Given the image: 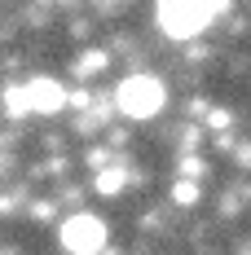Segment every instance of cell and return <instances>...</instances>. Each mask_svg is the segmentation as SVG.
<instances>
[{
  "label": "cell",
  "mask_w": 251,
  "mask_h": 255,
  "mask_svg": "<svg viewBox=\"0 0 251 255\" xmlns=\"http://www.w3.org/2000/svg\"><path fill=\"white\" fill-rule=\"evenodd\" d=\"M181 172H185V176H203V163H199V158H185Z\"/></svg>",
  "instance_id": "7"
},
{
  "label": "cell",
  "mask_w": 251,
  "mask_h": 255,
  "mask_svg": "<svg viewBox=\"0 0 251 255\" xmlns=\"http://www.w3.org/2000/svg\"><path fill=\"white\" fill-rule=\"evenodd\" d=\"M79 75H93V71H106V53H84V57H79V66H75Z\"/></svg>",
  "instance_id": "5"
},
{
  "label": "cell",
  "mask_w": 251,
  "mask_h": 255,
  "mask_svg": "<svg viewBox=\"0 0 251 255\" xmlns=\"http://www.w3.org/2000/svg\"><path fill=\"white\" fill-rule=\"evenodd\" d=\"M115 106L128 119H154L163 110V84L154 75H128L119 88H115Z\"/></svg>",
  "instance_id": "2"
},
{
  "label": "cell",
  "mask_w": 251,
  "mask_h": 255,
  "mask_svg": "<svg viewBox=\"0 0 251 255\" xmlns=\"http://www.w3.org/2000/svg\"><path fill=\"white\" fill-rule=\"evenodd\" d=\"M216 4L221 0H159V22L172 40H190V35L207 31Z\"/></svg>",
  "instance_id": "1"
},
{
  "label": "cell",
  "mask_w": 251,
  "mask_h": 255,
  "mask_svg": "<svg viewBox=\"0 0 251 255\" xmlns=\"http://www.w3.org/2000/svg\"><path fill=\"white\" fill-rule=\"evenodd\" d=\"M62 247L71 255H97L101 247H106V225H101L97 216L79 211V216H71V220L62 225Z\"/></svg>",
  "instance_id": "3"
},
{
  "label": "cell",
  "mask_w": 251,
  "mask_h": 255,
  "mask_svg": "<svg viewBox=\"0 0 251 255\" xmlns=\"http://www.w3.org/2000/svg\"><path fill=\"white\" fill-rule=\"evenodd\" d=\"M172 198H176L181 207H194V203H199V185H176Z\"/></svg>",
  "instance_id": "6"
},
{
  "label": "cell",
  "mask_w": 251,
  "mask_h": 255,
  "mask_svg": "<svg viewBox=\"0 0 251 255\" xmlns=\"http://www.w3.org/2000/svg\"><path fill=\"white\" fill-rule=\"evenodd\" d=\"M26 106L40 110V115H53V110L66 106V88H62L57 79H31V84H26Z\"/></svg>",
  "instance_id": "4"
}]
</instances>
